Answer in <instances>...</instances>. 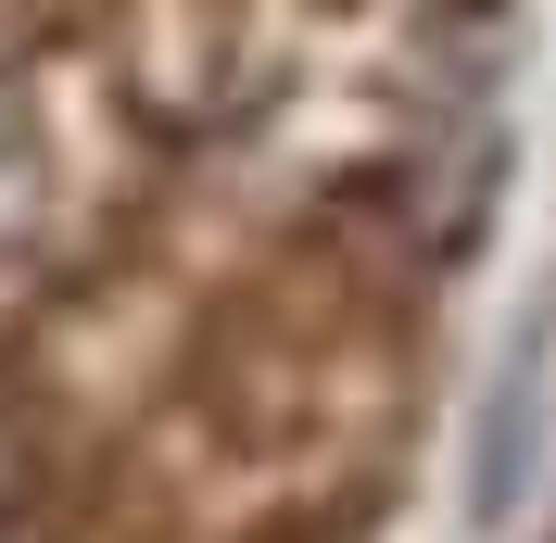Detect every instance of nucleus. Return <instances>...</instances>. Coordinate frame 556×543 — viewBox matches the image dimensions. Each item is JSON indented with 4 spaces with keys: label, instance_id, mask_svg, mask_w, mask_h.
<instances>
[{
    "label": "nucleus",
    "instance_id": "1",
    "mask_svg": "<svg viewBox=\"0 0 556 543\" xmlns=\"http://www.w3.org/2000/svg\"><path fill=\"white\" fill-rule=\"evenodd\" d=\"M519 417H544V341H519V367L493 392V430H481V518L519 506Z\"/></svg>",
    "mask_w": 556,
    "mask_h": 543
}]
</instances>
